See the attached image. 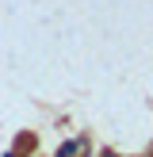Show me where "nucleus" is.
Wrapping results in <instances>:
<instances>
[{
	"instance_id": "nucleus-2",
	"label": "nucleus",
	"mask_w": 153,
	"mask_h": 157,
	"mask_svg": "<svg viewBox=\"0 0 153 157\" xmlns=\"http://www.w3.org/2000/svg\"><path fill=\"white\" fill-rule=\"evenodd\" d=\"M8 157H15V153H8Z\"/></svg>"
},
{
	"instance_id": "nucleus-3",
	"label": "nucleus",
	"mask_w": 153,
	"mask_h": 157,
	"mask_svg": "<svg viewBox=\"0 0 153 157\" xmlns=\"http://www.w3.org/2000/svg\"><path fill=\"white\" fill-rule=\"evenodd\" d=\"M107 157H115V153H107Z\"/></svg>"
},
{
	"instance_id": "nucleus-1",
	"label": "nucleus",
	"mask_w": 153,
	"mask_h": 157,
	"mask_svg": "<svg viewBox=\"0 0 153 157\" xmlns=\"http://www.w3.org/2000/svg\"><path fill=\"white\" fill-rule=\"evenodd\" d=\"M58 157H76V142H65V146L58 150Z\"/></svg>"
}]
</instances>
